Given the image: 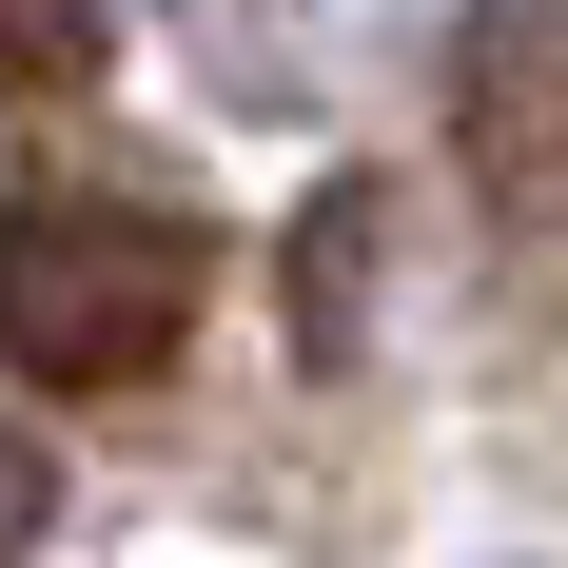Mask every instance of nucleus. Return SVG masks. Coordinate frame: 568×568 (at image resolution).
<instances>
[{
	"instance_id": "obj_1",
	"label": "nucleus",
	"mask_w": 568,
	"mask_h": 568,
	"mask_svg": "<svg viewBox=\"0 0 568 568\" xmlns=\"http://www.w3.org/2000/svg\"><path fill=\"white\" fill-rule=\"evenodd\" d=\"M196 294H216V235L176 196H40L20 275H0V334H20L40 393H138V373H176Z\"/></svg>"
},
{
	"instance_id": "obj_2",
	"label": "nucleus",
	"mask_w": 568,
	"mask_h": 568,
	"mask_svg": "<svg viewBox=\"0 0 568 568\" xmlns=\"http://www.w3.org/2000/svg\"><path fill=\"white\" fill-rule=\"evenodd\" d=\"M452 158L490 216H568V0L452 20Z\"/></svg>"
},
{
	"instance_id": "obj_3",
	"label": "nucleus",
	"mask_w": 568,
	"mask_h": 568,
	"mask_svg": "<svg viewBox=\"0 0 568 568\" xmlns=\"http://www.w3.org/2000/svg\"><path fill=\"white\" fill-rule=\"evenodd\" d=\"M353 255H373V216L334 196V216L294 235V334H353Z\"/></svg>"
},
{
	"instance_id": "obj_4",
	"label": "nucleus",
	"mask_w": 568,
	"mask_h": 568,
	"mask_svg": "<svg viewBox=\"0 0 568 568\" xmlns=\"http://www.w3.org/2000/svg\"><path fill=\"white\" fill-rule=\"evenodd\" d=\"M20 59H40V99H59V79L99 59V40H79V0H20Z\"/></svg>"
}]
</instances>
